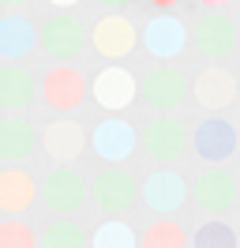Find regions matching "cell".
Segmentation results:
<instances>
[{
  "label": "cell",
  "instance_id": "1",
  "mask_svg": "<svg viewBox=\"0 0 240 248\" xmlns=\"http://www.w3.org/2000/svg\"><path fill=\"white\" fill-rule=\"evenodd\" d=\"M195 46L210 53V57H229L233 46H237V27L222 16H210L199 23V31H195Z\"/></svg>",
  "mask_w": 240,
  "mask_h": 248
},
{
  "label": "cell",
  "instance_id": "2",
  "mask_svg": "<svg viewBox=\"0 0 240 248\" xmlns=\"http://www.w3.org/2000/svg\"><path fill=\"white\" fill-rule=\"evenodd\" d=\"M195 200H199V207L203 211H229L233 207V200H237V188H233V181L225 177V173H207L203 181H199V188H195Z\"/></svg>",
  "mask_w": 240,
  "mask_h": 248
},
{
  "label": "cell",
  "instance_id": "3",
  "mask_svg": "<svg viewBox=\"0 0 240 248\" xmlns=\"http://www.w3.org/2000/svg\"><path fill=\"white\" fill-rule=\"evenodd\" d=\"M45 203L53 211H75L83 203V185L75 173H53L49 185H45Z\"/></svg>",
  "mask_w": 240,
  "mask_h": 248
},
{
  "label": "cell",
  "instance_id": "4",
  "mask_svg": "<svg viewBox=\"0 0 240 248\" xmlns=\"http://www.w3.org/2000/svg\"><path fill=\"white\" fill-rule=\"evenodd\" d=\"M45 46H49L53 57H75L83 49V27L75 19H57L45 31Z\"/></svg>",
  "mask_w": 240,
  "mask_h": 248
},
{
  "label": "cell",
  "instance_id": "5",
  "mask_svg": "<svg viewBox=\"0 0 240 248\" xmlns=\"http://www.w3.org/2000/svg\"><path fill=\"white\" fill-rule=\"evenodd\" d=\"M94 196H98V203H102L105 211H120V207L132 203V181H128L124 173L109 170V173H102V181L94 185Z\"/></svg>",
  "mask_w": 240,
  "mask_h": 248
},
{
  "label": "cell",
  "instance_id": "6",
  "mask_svg": "<svg viewBox=\"0 0 240 248\" xmlns=\"http://www.w3.org/2000/svg\"><path fill=\"white\" fill-rule=\"evenodd\" d=\"M147 98L154 102V106H162V109L180 106V98H184V79H180L177 72H169V68L154 72L150 83H147Z\"/></svg>",
  "mask_w": 240,
  "mask_h": 248
},
{
  "label": "cell",
  "instance_id": "7",
  "mask_svg": "<svg viewBox=\"0 0 240 248\" xmlns=\"http://www.w3.org/2000/svg\"><path fill=\"white\" fill-rule=\"evenodd\" d=\"M30 98H34V83H30V76H23V72H4L0 76V102L4 106H27Z\"/></svg>",
  "mask_w": 240,
  "mask_h": 248
},
{
  "label": "cell",
  "instance_id": "8",
  "mask_svg": "<svg viewBox=\"0 0 240 248\" xmlns=\"http://www.w3.org/2000/svg\"><path fill=\"white\" fill-rule=\"evenodd\" d=\"M180 143H184V136H180V128L177 124H154L150 128V136H147V147H150V155H158V158H173L180 155Z\"/></svg>",
  "mask_w": 240,
  "mask_h": 248
},
{
  "label": "cell",
  "instance_id": "9",
  "mask_svg": "<svg viewBox=\"0 0 240 248\" xmlns=\"http://www.w3.org/2000/svg\"><path fill=\"white\" fill-rule=\"evenodd\" d=\"M30 151V128L27 124H0V155L23 158Z\"/></svg>",
  "mask_w": 240,
  "mask_h": 248
},
{
  "label": "cell",
  "instance_id": "10",
  "mask_svg": "<svg viewBox=\"0 0 240 248\" xmlns=\"http://www.w3.org/2000/svg\"><path fill=\"white\" fill-rule=\"evenodd\" d=\"M98 147H102L109 158H120L128 147H132V132L124 128V124H117V121H109L102 128V136H98Z\"/></svg>",
  "mask_w": 240,
  "mask_h": 248
},
{
  "label": "cell",
  "instance_id": "11",
  "mask_svg": "<svg viewBox=\"0 0 240 248\" xmlns=\"http://www.w3.org/2000/svg\"><path fill=\"white\" fill-rule=\"evenodd\" d=\"M45 248H83V233L75 230L72 222H60V226H49L42 237Z\"/></svg>",
  "mask_w": 240,
  "mask_h": 248
},
{
  "label": "cell",
  "instance_id": "12",
  "mask_svg": "<svg viewBox=\"0 0 240 248\" xmlns=\"http://www.w3.org/2000/svg\"><path fill=\"white\" fill-rule=\"evenodd\" d=\"M169 34H177V23H169V19L154 23V27H150V46H154V49H162V53L177 49V46H180V38H169Z\"/></svg>",
  "mask_w": 240,
  "mask_h": 248
},
{
  "label": "cell",
  "instance_id": "13",
  "mask_svg": "<svg viewBox=\"0 0 240 248\" xmlns=\"http://www.w3.org/2000/svg\"><path fill=\"white\" fill-rule=\"evenodd\" d=\"M98 248H132V233L120 230V226H109L98 233Z\"/></svg>",
  "mask_w": 240,
  "mask_h": 248
},
{
  "label": "cell",
  "instance_id": "14",
  "mask_svg": "<svg viewBox=\"0 0 240 248\" xmlns=\"http://www.w3.org/2000/svg\"><path fill=\"white\" fill-rule=\"evenodd\" d=\"M8 4H23V0H8Z\"/></svg>",
  "mask_w": 240,
  "mask_h": 248
},
{
  "label": "cell",
  "instance_id": "15",
  "mask_svg": "<svg viewBox=\"0 0 240 248\" xmlns=\"http://www.w3.org/2000/svg\"><path fill=\"white\" fill-rule=\"evenodd\" d=\"M60 4H68V0H60Z\"/></svg>",
  "mask_w": 240,
  "mask_h": 248
}]
</instances>
